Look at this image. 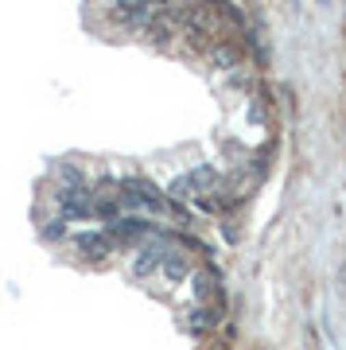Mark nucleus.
<instances>
[{
	"label": "nucleus",
	"instance_id": "nucleus-4",
	"mask_svg": "<svg viewBox=\"0 0 346 350\" xmlns=\"http://www.w3.org/2000/svg\"><path fill=\"white\" fill-rule=\"evenodd\" d=\"M163 273H168V280H183L187 276V261H183V253H168V261H163Z\"/></svg>",
	"mask_w": 346,
	"mask_h": 350
},
{
	"label": "nucleus",
	"instance_id": "nucleus-2",
	"mask_svg": "<svg viewBox=\"0 0 346 350\" xmlns=\"http://www.w3.org/2000/svg\"><path fill=\"white\" fill-rule=\"evenodd\" d=\"M148 234H152V222H144V218H117V222H109V230H105V238L121 241V245H133V241L148 238Z\"/></svg>",
	"mask_w": 346,
	"mask_h": 350
},
{
	"label": "nucleus",
	"instance_id": "nucleus-3",
	"mask_svg": "<svg viewBox=\"0 0 346 350\" xmlns=\"http://www.w3.org/2000/svg\"><path fill=\"white\" fill-rule=\"evenodd\" d=\"M109 245H113V241L105 238V234H94V238H82V241H78L82 257H94V261H98V257H105V253H109Z\"/></svg>",
	"mask_w": 346,
	"mask_h": 350
},
{
	"label": "nucleus",
	"instance_id": "nucleus-1",
	"mask_svg": "<svg viewBox=\"0 0 346 350\" xmlns=\"http://www.w3.org/2000/svg\"><path fill=\"white\" fill-rule=\"evenodd\" d=\"M218 183H222V179H218V172H214V167H195V172L179 175L172 191L179 195V199H207Z\"/></svg>",
	"mask_w": 346,
	"mask_h": 350
}]
</instances>
